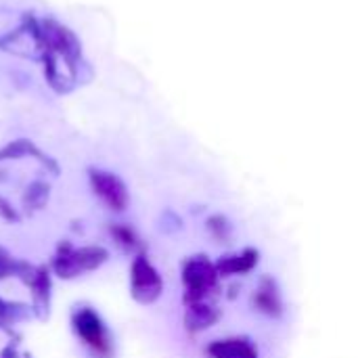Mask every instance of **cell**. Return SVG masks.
I'll use <instances>...</instances> for the list:
<instances>
[{
  "label": "cell",
  "mask_w": 358,
  "mask_h": 358,
  "mask_svg": "<svg viewBox=\"0 0 358 358\" xmlns=\"http://www.w3.org/2000/svg\"><path fill=\"white\" fill-rule=\"evenodd\" d=\"M132 281H134V294L141 302H151L159 296L162 283L157 273L153 271V266L147 260H136L134 268H132Z\"/></svg>",
  "instance_id": "obj_1"
},
{
  "label": "cell",
  "mask_w": 358,
  "mask_h": 358,
  "mask_svg": "<svg viewBox=\"0 0 358 358\" xmlns=\"http://www.w3.org/2000/svg\"><path fill=\"white\" fill-rule=\"evenodd\" d=\"M92 185L107 206H111L113 210L126 208V203H128L126 187L115 176L105 174V172H92Z\"/></svg>",
  "instance_id": "obj_2"
},
{
  "label": "cell",
  "mask_w": 358,
  "mask_h": 358,
  "mask_svg": "<svg viewBox=\"0 0 358 358\" xmlns=\"http://www.w3.org/2000/svg\"><path fill=\"white\" fill-rule=\"evenodd\" d=\"M76 327L78 331L82 334V338L92 344V346H99L101 340H103V327L99 323V319L90 313V310H84L76 317Z\"/></svg>",
  "instance_id": "obj_3"
},
{
  "label": "cell",
  "mask_w": 358,
  "mask_h": 358,
  "mask_svg": "<svg viewBox=\"0 0 358 358\" xmlns=\"http://www.w3.org/2000/svg\"><path fill=\"white\" fill-rule=\"evenodd\" d=\"M212 355L216 358H256L252 346H248L243 340H229L212 346Z\"/></svg>",
  "instance_id": "obj_4"
},
{
  "label": "cell",
  "mask_w": 358,
  "mask_h": 358,
  "mask_svg": "<svg viewBox=\"0 0 358 358\" xmlns=\"http://www.w3.org/2000/svg\"><path fill=\"white\" fill-rule=\"evenodd\" d=\"M185 279H187V283H189L191 289H203V287H208L214 281V275H212L210 264H206V262H193V264H189Z\"/></svg>",
  "instance_id": "obj_5"
}]
</instances>
